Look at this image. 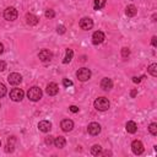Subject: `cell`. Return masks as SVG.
Here are the masks:
<instances>
[{"instance_id":"obj_1","label":"cell","mask_w":157,"mask_h":157,"mask_svg":"<svg viewBox=\"0 0 157 157\" xmlns=\"http://www.w3.org/2000/svg\"><path fill=\"white\" fill-rule=\"evenodd\" d=\"M109 106H111V103H109L108 98H106V97H98L95 101V108L97 111L104 112V111H107L109 108Z\"/></svg>"},{"instance_id":"obj_2","label":"cell","mask_w":157,"mask_h":157,"mask_svg":"<svg viewBox=\"0 0 157 157\" xmlns=\"http://www.w3.org/2000/svg\"><path fill=\"white\" fill-rule=\"evenodd\" d=\"M42 90L39 88V87H37V86H33V87H31L28 91H27V97L31 99V101H33V102H37V101H39L42 98Z\"/></svg>"},{"instance_id":"obj_3","label":"cell","mask_w":157,"mask_h":157,"mask_svg":"<svg viewBox=\"0 0 157 157\" xmlns=\"http://www.w3.org/2000/svg\"><path fill=\"white\" fill-rule=\"evenodd\" d=\"M19 16V12L15 7H7L4 11V19L7 21H15Z\"/></svg>"},{"instance_id":"obj_4","label":"cell","mask_w":157,"mask_h":157,"mask_svg":"<svg viewBox=\"0 0 157 157\" xmlns=\"http://www.w3.org/2000/svg\"><path fill=\"white\" fill-rule=\"evenodd\" d=\"M76 76H77V78H78L80 81L85 82V81H87V80H90V78H91V71H90V69H87V68L78 69L77 73H76Z\"/></svg>"},{"instance_id":"obj_5","label":"cell","mask_w":157,"mask_h":157,"mask_svg":"<svg viewBox=\"0 0 157 157\" xmlns=\"http://www.w3.org/2000/svg\"><path fill=\"white\" fill-rule=\"evenodd\" d=\"M25 96V92L21 90V88H14V90H11V92H10V98L14 101V102H20L22 101Z\"/></svg>"},{"instance_id":"obj_6","label":"cell","mask_w":157,"mask_h":157,"mask_svg":"<svg viewBox=\"0 0 157 157\" xmlns=\"http://www.w3.org/2000/svg\"><path fill=\"white\" fill-rule=\"evenodd\" d=\"M38 58L41 59V61H43V63H48V61L52 60V58H53V54H52V52L48 50V49H42L41 52H39Z\"/></svg>"},{"instance_id":"obj_7","label":"cell","mask_w":157,"mask_h":157,"mask_svg":"<svg viewBox=\"0 0 157 157\" xmlns=\"http://www.w3.org/2000/svg\"><path fill=\"white\" fill-rule=\"evenodd\" d=\"M7 81L10 85H19L21 81H22V76L17 73H11L9 76H7Z\"/></svg>"},{"instance_id":"obj_8","label":"cell","mask_w":157,"mask_h":157,"mask_svg":"<svg viewBox=\"0 0 157 157\" xmlns=\"http://www.w3.org/2000/svg\"><path fill=\"white\" fill-rule=\"evenodd\" d=\"M80 27L82 28V30H85V31H88V30H91L93 27V21L91 20L90 17H84V19H81L80 20Z\"/></svg>"},{"instance_id":"obj_9","label":"cell","mask_w":157,"mask_h":157,"mask_svg":"<svg viewBox=\"0 0 157 157\" xmlns=\"http://www.w3.org/2000/svg\"><path fill=\"white\" fill-rule=\"evenodd\" d=\"M87 130H88V134L90 135L96 136V135H98L101 133V125L98 123H91V124H88Z\"/></svg>"},{"instance_id":"obj_10","label":"cell","mask_w":157,"mask_h":157,"mask_svg":"<svg viewBox=\"0 0 157 157\" xmlns=\"http://www.w3.org/2000/svg\"><path fill=\"white\" fill-rule=\"evenodd\" d=\"M60 128L63 129V132L69 133V132H71V130L74 129V122L70 120V119H64L60 123Z\"/></svg>"},{"instance_id":"obj_11","label":"cell","mask_w":157,"mask_h":157,"mask_svg":"<svg viewBox=\"0 0 157 157\" xmlns=\"http://www.w3.org/2000/svg\"><path fill=\"white\" fill-rule=\"evenodd\" d=\"M132 150L135 155H141L144 152V145H142V142L139 141V140H135L133 141L132 144Z\"/></svg>"},{"instance_id":"obj_12","label":"cell","mask_w":157,"mask_h":157,"mask_svg":"<svg viewBox=\"0 0 157 157\" xmlns=\"http://www.w3.org/2000/svg\"><path fill=\"white\" fill-rule=\"evenodd\" d=\"M46 91H47V93H48L49 96H55V95L59 92V86H58L55 82H50V84H48Z\"/></svg>"},{"instance_id":"obj_13","label":"cell","mask_w":157,"mask_h":157,"mask_svg":"<svg viewBox=\"0 0 157 157\" xmlns=\"http://www.w3.org/2000/svg\"><path fill=\"white\" fill-rule=\"evenodd\" d=\"M104 41V33L102 31H96L92 36V43L93 44H101Z\"/></svg>"},{"instance_id":"obj_14","label":"cell","mask_w":157,"mask_h":157,"mask_svg":"<svg viewBox=\"0 0 157 157\" xmlns=\"http://www.w3.org/2000/svg\"><path fill=\"white\" fill-rule=\"evenodd\" d=\"M101 87L104 90V91H109L113 88V81L108 77H104L103 80L101 81Z\"/></svg>"},{"instance_id":"obj_15","label":"cell","mask_w":157,"mask_h":157,"mask_svg":"<svg viewBox=\"0 0 157 157\" xmlns=\"http://www.w3.org/2000/svg\"><path fill=\"white\" fill-rule=\"evenodd\" d=\"M38 129L41 130V132H43V133H48L49 130L52 129V124L48 120H42V122H39V124H38Z\"/></svg>"},{"instance_id":"obj_16","label":"cell","mask_w":157,"mask_h":157,"mask_svg":"<svg viewBox=\"0 0 157 157\" xmlns=\"http://www.w3.org/2000/svg\"><path fill=\"white\" fill-rule=\"evenodd\" d=\"M38 21H39V19L33 14L26 15V22H27V25H30V26H36L38 23Z\"/></svg>"},{"instance_id":"obj_17","label":"cell","mask_w":157,"mask_h":157,"mask_svg":"<svg viewBox=\"0 0 157 157\" xmlns=\"http://www.w3.org/2000/svg\"><path fill=\"white\" fill-rule=\"evenodd\" d=\"M54 145H55V147H58V149H63L65 145H67V140H65V138H63V136H58V138H55L54 139Z\"/></svg>"},{"instance_id":"obj_18","label":"cell","mask_w":157,"mask_h":157,"mask_svg":"<svg viewBox=\"0 0 157 157\" xmlns=\"http://www.w3.org/2000/svg\"><path fill=\"white\" fill-rule=\"evenodd\" d=\"M125 14H126L128 17H133V16H135L138 14V9L134 5H129L125 9Z\"/></svg>"},{"instance_id":"obj_19","label":"cell","mask_w":157,"mask_h":157,"mask_svg":"<svg viewBox=\"0 0 157 157\" xmlns=\"http://www.w3.org/2000/svg\"><path fill=\"white\" fill-rule=\"evenodd\" d=\"M138 130V125L135 122H128L126 123V132L130 134H135Z\"/></svg>"},{"instance_id":"obj_20","label":"cell","mask_w":157,"mask_h":157,"mask_svg":"<svg viewBox=\"0 0 157 157\" xmlns=\"http://www.w3.org/2000/svg\"><path fill=\"white\" fill-rule=\"evenodd\" d=\"M73 57H74V52H73V49H67V54H65V58H64L63 63H64V64L70 63L71 59H73Z\"/></svg>"},{"instance_id":"obj_21","label":"cell","mask_w":157,"mask_h":157,"mask_svg":"<svg viewBox=\"0 0 157 157\" xmlns=\"http://www.w3.org/2000/svg\"><path fill=\"white\" fill-rule=\"evenodd\" d=\"M91 153L95 155V156H99L102 153V147L99 145H93L91 147Z\"/></svg>"},{"instance_id":"obj_22","label":"cell","mask_w":157,"mask_h":157,"mask_svg":"<svg viewBox=\"0 0 157 157\" xmlns=\"http://www.w3.org/2000/svg\"><path fill=\"white\" fill-rule=\"evenodd\" d=\"M147 70H149V73H150L151 76L156 77L157 76V64H151L150 67L147 68Z\"/></svg>"},{"instance_id":"obj_23","label":"cell","mask_w":157,"mask_h":157,"mask_svg":"<svg viewBox=\"0 0 157 157\" xmlns=\"http://www.w3.org/2000/svg\"><path fill=\"white\" fill-rule=\"evenodd\" d=\"M106 5V0H95V10H101Z\"/></svg>"},{"instance_id":"obj_24","label":"cell","mask_w":157,"mask_h":157,"mask_svg":"<svg viewBox=\"0 0 157 157\" xmlns=\"http://www.w3.org/2000/svg\"><path fill=\"white\" fill-rule=\"evenodd\" d=\"M149 132H150L151 135H157V124H156V123L150 124V126H149Z\"/></svg>"},{"instance_id":"obj_25","label":"cell","mask_w":157,"mask_h":157,"mask_svg":"<svg viewBox=\"0 0 157 157\" xmlns=\"http://www.w3.org/2000/svg\"><path fill=\"white\" fill-rule=\"evenodd\" d=\"M6 86L4 85V84H1V82H0V98H1V97H4L5 95H6Z\"/></svg>"},{"instance_id":"obj_26","label":"cell","mask_w":157,"mask_h":157,"mask_svg":"<svg viewBox=\"0 0 157 157\" xmlns=\"http://www.w3.org/2000/svg\"><path fill=\"white\" fill-rule=\"evenodd\" d=\"M129 55H130V49H129V48H126V47H125V48H123V49H122V57H123L124 59H126Z\"/></svg>"},{"instance_id":"obj_27","label":"cell","mask_w":157,"mask_h":157,"mask_svg":"<svg viewBox=\"0 0 157 157\" xmlns=\"http://www.w3.org/2000/svg\"><path fill=\"white\" fill-rule=\"evenodd\" d=\"M55 16V12H54V10H47L46 11V17H48V19H53Z\"/></svg>"},{"instance_id":"obj_28","label":"cell","mask_w":157,"mask_h":157,"mask_svg":"<svg viewBox=\"0 0 157 157\" xmlns=\"http://www.w3.org/2000/svg\"><path fill=\"white\" fill-rule=\"evenodd\" d=\"M65 31H67V28H65V26H63V25H60V26H58V27H57V32L59 34H64Z\"/></svg>"},{"instance_id":"obj_29","label":"cell","mask_w":157,"mask_h":157,"mask_svg":"<svg viewBox=\"0 0 157 157\" xmlns=\"http://www.w3.org/2000/svg\"><path fill=\"white\" fill-rule=\"evenodd\" d=\"M63 85L65 87H70V86H73V81L69 80V78H64V80H63Z\"/></svg>"},{"instance_id":"obj_30","label":"cell","mask_w":157,"mask_h":157,"mask_svg":"<svg viewBox=\"0 0 157 157\" xmlns=\"http://www.w3.org/2000/svg\"><path fill=\"white\" fill-rule=\"evenodd\" d=\"M53 142H54L53 136H47V138H46V144H47V145H52Z\"/></svg>"},{"instance_id":"obj_31","label":"cell","mask_w":157,"mask_h":157,"mask_svg":"<svg viewBox=\"0 0 157 157\" xmlns=\"http://www.w3.org/2000/svg\"><path fill=\"white\" fill-rule=\"evenodd\" d=\"M6 69V63L3 61V60H0V71H4Z\"/></svg>"},{"instance_id":"obj_32","label":"cell","mask_w":157,"mask_h":157,"mask_svg":"<svg viewBox=\"0 0 157 157\" xmlns=\"http://www.w3.org/2000/svg\"><path fill=\"white\" fill-rule=\"evenodd\" d=\"M69 109H70V112H73V113H77V112H78V107H76V106H71Z\"/></svg>"},{"instance_id":"obj_33","label":"cell","mask_w":157,"mask_h":157,"mask_svg":"<svg viewBox=\"0 0 157 157\" xmlns=\"http://www.w3.org/2000/svg\"><path fill=\"white\" fill-rule=\"evenodd\" d=\"M141 78H144V76H142V77H136V76H134V77H133V82L139 84V82L141 81Z\"/></svg>"},{"instance_id":"obj_34","label":"cell","mask_w":157,"mask_h":157,"mask_svg":"<svg viewBox=\"0 0 157 157\" xmlns=\"http://www.w3.org/2000/svg\"><path fill=\"white\" fill-rule=\"evenodd\" d=\"M151 43H152V46H153V47H156V46H157V37H156V36H153V37H152V41H151Z\"/></svg>"},{"instance_id":"obj_35","label":"cell","mask_w":157,"mask_h":157,"mask_svg":"<svg viewBox=\"0 0 157 157\" xmlns=\"http://www.w3.org/2000/svg\"><path fill=\"white\" fill-rule=\"evenodd\" d=\"M136 93H138V92H136V90H133L132 92H130V96H132V97H135V96H136Z\"/></svg>"},{"instance_id":"obj_36","label":"cell","mask_w":157,"mask_h":157,"mask_svg":"<svg viewBox=\"0 0 157 157\" xmlns=\"http://www.w3.org/2000/svg\"><path fill=\"white\" fill-rule=\"evenodd\" d=\"M3 53H4V46L0 43V54H3Z\"/></svg>"},{"instance_id":"obj_37","label":"cell","mask_w":157,"mask_h":157,"mask_svg":"<svg viewBox=\"0 0 157 157\" xmlns=\"http://www.w3.org/2000/svg\"><path fill=\"white\" fill-rule=\"evenodd\" d=\"M152 21H153V22L156 21V15H153V16H152Z\"/></svg>"},{"instance_id":"obj_38","label":"cell","mask_w":157,"mask_h":157,"mask_svg":"<svg viewBox=\"0 0 157 157\" xmlns=\"http://www.w3.org/2000/svg\"><path fill=\"white\" fill-rule=\"evenodd\" d=\"M0 145H1V142H0Z\"/></svg>"}]
</instances>
